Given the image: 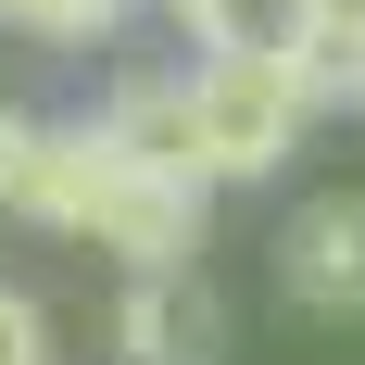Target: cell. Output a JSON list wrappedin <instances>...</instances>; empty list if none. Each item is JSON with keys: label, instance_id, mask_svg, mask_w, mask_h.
I'll return each mask as SVG.
<instances>
[{"label": "cell", "instance_id": "2", "mask_svg": "<svg viewBox=\"0 0 365 365\" xmlns=\"http://www.w3.org/2000/svg\"><path fill=\"white\" fill-rule=\"evenodd\" d=\"M189 113H202L215 189H252V177H277L290 139L315 126V88H302L290 51H202V63H189Z\"/></svg>", "mask_w": 365, "mask_h": 365}, {"label": "cell", "instance_id": "6", "mask_svg": "<svg viewBox=\"0 0 365 365\" xmlns=\"http://www.w3.org/2000/svg\"><path fill=\"white\" fill-rule=\"evenodd\" d=\"M202 51H302V26H315V0H164Z\"/></svg>", "mask_w": 365, "mask_h": 365}, {"label": "cell", "instance_id": "8", "mask_svg": "<svg viewBox=\"0 0 365 365\" xmlns=\"http://www.w3.org/2000/svg\"><path fill=\"white\" fill-rule=\"evenodd\" d=\"M0 26H26V38H113L126 0H0Z\"/></svg>", "mask_w": 365, "mask_h": 365}, {"label": "cell", "instance_id": "10", "mask_svg": "<svg viewBox=\"0 0 365 365\" xmlns=\"http://www.w3.org/2000/svg\"><path fill=\"white\" fill-rule=\"evenodd\" d=\"M0 365H51V328H38L26 290H0Z\"/></svg>", "mask_w": 365, "mask_h": 365}, {"label": "cell", "instance_id": "7", "mask_svg": "<svg viewBox=\"0 0 365 365\" xmlns=\"http://www.w3.org/2000/svg\"><path fill=\"white\" fill-rule=\"evenodd\" d=\"M302 88H315V113H365V26H302Z\"/></svg>", "mask_w": 365, "mask_h": 365}, {"label": "cell", "instance_id": "3", "mask_svg": "<svg viewBox=\"0 0 365 365\" xmlns=\"http://www.w3.org/2000/svg\"><path fill=\"white\" fill-rule=\"evenodd\" d=\"M277 302L290 315H365V189H315L277 227Z\"/></svg>", "mask_w": 365, "mask_h": 365}, {"label": "cell", "instance_id": "1", "mask_svg": "<svg viewBox=\"0 0 365 365\" xmlns=\"http://www.w3.org/2000/svg\"><path fill=\"white\" fill-rule=\"evenodd\" d=\"M26 215L63 227V240H88V252H113L126 277H164V264L202 252V177L139 164L101 113L88 126H51V151H38V177H26Z\"/></svg>", "mask_w": 365, "mask_h": 365}, {"label": "cell", "instance_id": "4", "mask_svg": "<svg viewBox=\"0 0 365 365\" xmlns=\"http://www.w3.org/2000/svg\"><path fill=\"white\" fill-rule=\"evenodd\" d=\"M113 353H126V365H215V290H202L189 264L126 277V302H113Z\"/></svg>", "mask_w": 365, "mask_h": 365}, {"label": "cell", "instance_id": "5", "mask_svg": "<svg viewBox=\"0 0 365 365\" xmlns=\"http://www.w3.org/2000/svg\"><path fill=\"white\" fill-rule=\"evenodd\" d=\"M101 126L139 151V164H177V177L215 189V164H202V113H189V76H126V88L101 101Z\"/></svg>", "mask_w": 365, "mask_h": 365}, {"label": "cell", "instance_id": "9", "mask_svg": "<svg viewBox=\"0 0 365 365\" xmlns=\"http://www.w3.org/2000/svg\"><path fill=\"white\" fill-rule=\"evenodd\" d=\"M38 151H51V126H38V113H0V215H26V177H38Z\"/></svg>", "mask_w": 365, "mask_h": 365}]
</instances>
